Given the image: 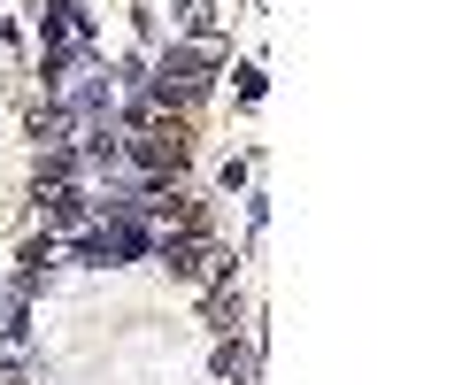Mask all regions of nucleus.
Returning a JSON list of instances; mask_svg holds the SVG:
<instances>
[{
  "label": "nucleus",
  "mask_w": 462,
  "mask_h": 385,
  "mask_svg": "<svg viewBox=\"0 0 462 385\" xmlns=\"http://www.w3.org/2000/svg\"><path fill=\"white\" fill-rule=\"evenodd\" d=\"M239 316H247V308H239V285H231V270H224V278H216L208 285V332H239Z\"/></svg>",
  "instance_id": "nucleus-4"
},
{
  "label": "nucleus",
  "mask_w": 462,
  "mask_h": 385,
  "mask_svg": "<svg viewBox=\"0 0 462 385\" xmlns=\"http://www.w3.org/2000/svg\"><path fill=\"white\" fill-rule=\"evenodd\" d=\"M154 262H162L170 278H208V262H216V270H231L224 254L208 247V232H162V239H154Z\"/></svg>",
  "instance_id": "nucleus-3"
},
{
  "label": "nucleus",
  "mask_w": 462,
  "mask_h": 385,
  "mask_svg": "<svg viewBox=\"0 0 462 385\" xmlns=\"http://www.w3.org/2000/svg\"><path fill=\"white\" fill-rule=\"evenodd\" d=\"M224 62V47H216V39H200V47H170L162 54V69H154V108H170V116H185V108L200 101V93H208V69Z\"/></svg>",
  "instance_id": "nucleus-2"
},
{
  "label": "nucleus",
  "mask_w": 462,
  "mask_h": 385,
  "mask_svg": "<svg viewBox=\"0 0 462 385\" xmlns=\"http://www.w3.org/2000/svg\"><path fill=\"white\" fill-rule=\"evenodd\" d=\"M216 378H224V385H247V378H254V347L224 339V347H216Z\"/></svg>",
  "instance_id": "nucleus-6"
},
{
  "label": "nucleus",
  "mask_w": 462,
  "mask_h": 385,
  "mask_svg": "<svg viewBox=\"0 0 462 385\" xmlns=\"http://www.w3.org/2000/svg\"><path fill=\"white\" fill-rule=\"evenodd\" d=\"M116 139H124V162H139L147 178H178V170L193 162V132H185V116H170V108H154V101L124 108V116H116Z\"/></svg>",
  "instance_id": "nucleus-1"
},
{
  "label": "nucleus",
  "mask_w": 462,
  "mask_h": 385,
  "mask_svg": "<svg viewBox=\"0 0 462 385\" xmlns=\"http://www.w3.org/2000/svg\"><path fill=\"white\" fill-rule=\"evenodd\" d=\"M39 201H47L54 232H78V224H85V193H78V185H54V193H39Z\"/></svg>",
  "instance_id": "nucleus-5"
}]
</instances>
